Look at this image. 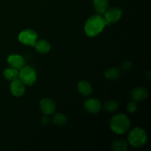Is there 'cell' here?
Instances as JSON below:
<instances>
[{
    "instance_id": "16",
    "label": "cell",
    "mask_w": 151,
    "mask_h": 151,
    "mask_svg": "<svg viewBox=\"0 0 151 151\" xmlns=\"http://www.w3.org/2000/svg\"><path fill=\"white\" fill-rule=\"evenodd\" d=\"M19 69H15V68L13 67L7 68L3 72V75L5 78V79L10 81H13V80L16 79V78H19Z\"/></svg>"
},
{
    "instance_id": "1",
    "label": "cell",
    "mask_w": 151,
    "mask_h": 151,
    "mask_svg": "<svg viewBox=\"0 0 151 151\" xmlns=\"http://www.w3.org/2000/svg\"><path fill=\"white\" fill-rule=\"evenodd\" d=\"M106 25L107 24L103 16L100 14L93 15L86 21L84 29L88 37H94L100 34Z\"/></svg>"
},
{
    "instance_id": "11",
    "label": "cell",
    "mask_w": 151,
    "mask_h": 151,
    "mask_svg": "<svg viewBox=\"0 0 151 151\" xmlns=\"http://www.w3.org/2000/svg\"><path fill=\"white\" fill-rule=\"evenodd\" d=\"M131 97L134 101H142L148 97V91L144 87H137L131 91Z\"/></svg>"
},
{
    "instance_id": "18",
    "label": "cell",
    "mask_w": 151,
    "mask_h": 151,
    "mask_svg": "<svg viewBox=\"0 0 151 151\" xmlns=\"http://www.w3.org/2000/svg\"><path fill=\"white\" fill-rule=\"evenodd\" d=\"M52 120L53 123L57 126H63L67 122V118L63 114L58 113L53 116Z\"/></svg>"
},
{
    "instance_id": "20",
    "label": "cell",
    "mask_w": 151,
    "mask_h": 151,
    "mask_svg": "<svg viewBox=\"0 0 151 151\" xmlns=\"http://www.w3.org/2000/svg\"><path fill=\"white\" fill-rule=\"evenodd\" d=\"M137 109H138V105L134 100L129 102L127 105V111L129 113H134L137 111Z\"/></svg>"
},
{
    "instance_id": "3",
    "label": "cell",
    "mask_w": 151,
    "mask_h": 151,
    "mask_svg": "<svg viewBox=\"0 0 151 151\" xmlns=\"http://www.w3.org/2000/svg\"><path fill=\"white\" fill-rule=\"evenodd\" d=\"M128 139V142L132 147H141L147 142V136L144 129L137 127L130 132Z\"/></svg>"
},
{
    "instance_id": "6",
    "label": "cell",
    "mask_w": 151,
    "mask_h": 151,
    "mask_svg": "<svg viewBox=\"0 0 151 151\" xmlns=\"http://www.w3.org/2000/svg\"><path fill=\"white\" fill-rule=\"evenodd\" d=\"M103 14H104L103 17L106 20L107 25H110L111 24L115 23L122 18V11L119 7H114L107 9Z\"/></svg>"
},
{
    "instance_id": "2",
    "label": "cell",
    "mask_w": 151,
    "mask_h": 151,
    "mask_svg": "<svg viewBox=\"0 0 151 151\" xmlns=\"http://www.w3.org/2000/svg\"><path fill=\"white\" fill-rule=\"evenodd\" d=\"M131 122L128 116L123 114H119L111 118L110 128L116 134H124L129 129Z\"/></svg>"
},
{
    "instance_id": "13",
    "label": "cell",
    "mask_w": 151,
    "mask_h": 151,
    "mask_svg": "<svg viewBox=\"0 0 151 151\" xmlns=\"http://www.w3.org/2000/svg\"><path fill=\"white\" fill-rule=\"evenodd\" d=\"M109 0H93V6L98 14H103L109 8Z\"/></svg>"
},
{
    "instance_id": "19",
    "label": "cell",
    "mask_w": 151,
    "mask_h": 151,
    "mask_svg": "<svg viewBox=\"0 0 151 151\" xmlns=\"http://www.w3.org/2000/svg\"><path fill=\"white\" fill-rule=\"evenodd\" d=\"M118 106L119 105H118L117 102L113 100H110L105 103L104 109L106 111L113 112L118 109Z\"/></svg>"
},
{
    "instance_id": "15",
    "label": "cell",
    "mask_w": 151,
    "mask_h": 151,
    "mask_svg": "<svg viewBox=\"0 0 151 151\" xmlns=\"http://www.w3.org/2000/svg\"><path fill=\"white\" fill-rule=\"evenodd\" d=\"M105 77L108 81H114L117 80L121 75L120 69L116 67L109 68L105 72Z\"/></svg>"
},
{
    "instance_id": "10",
    "label": "cell",
    "mask_w": 151,
    "mask_h": 151,
    "mask_svg": "<svg viewBox=\"0 0 151 151\" xmlns=\"http://www.w3.org/2000/svg\"><path fill=\"white\" fill-rule=\"evenodd\" d=\"M101 103L100 100L94 98L87 100L84 103V109L87 112L91 114H97L101 109Z\"/></svg>"
},
{
    "instance_id": "21",
    "label": "cell",
    "mask_w": 151,
    "mask_h": 151,
    "mask_svg": "<svg viewBox=\"0 0 151 151\" xmlns=\"http://www.w3.org/2000/svg\"><path fill=\"white\" fill-rule=\"evenodd\" d=\"M133 66L132 62L130 61V60H125L121 65V68H122V70L124 71H129L131 70V68Z\"/></svg>"
},
{
    "instance_id": "4",
    "label": "cell",
    "mask_w": 151,
    "mask_h": 151,
    "mask_svg": "<svg viewBox=\"0 0 151 151\" xmlns=\"http://www.w3.org/2000/svg\"><path fill=\"white\" fill-rule=\"evenodd\" d=\"M19 78L24 85L32 86L36 81V72L33 68L29 66H24L19 71Z\"/></svg>"
},
{
    "instance_id": "22",
    "label": "cell",
    "mask_w": 151,
    "mask_h": 151,
    "mask_svg": "<svg viewBox=\"0 0 151 151\" xmlns=\"http://www.w3.org/2000/svg\"><path fill=\"white\" fill-rule=\"evenodd\" d=\"M50 117L48 116V115H46L44 114V116L41 118V123H42L43 125L46 126V125H48L50 123Z\"/></svg>"
},
{
    "instance_id": "5",
    "label": "cell",
    "mask_w": 151,
    "mask_h": 151,
    "mask_svg": "<svg viewBox=\"0 0 151 151\" xmlns=\"http://www.w3.org/2000/svg\"><path fill=\"white\" fill-rule=\"evenodd\" d=\"M37 40H38V35L33 29H24L22 31L19 35V41L24 45L34 47Z\"/></svg>"
},
{
    "instance_id": "8",
    "label": "cell",
    "mask_w": 151,
    "mask_h": 151,
    "mask_svg": "<svg viewBox=\"0 0 151 151\" xmlns=\"http://www.w3.org/2000/svg\"><path fill=\"white\" fill-rule=\"evenodd\" d=\"M7 63L10 67L20 70L26 64V60L22 56L18 54H11L7 58Z\"/></svg>"
},
{
    "instance_id": "7",
    "label": "cell",
    "mask_w": 151,
    "mask_h": 151,
    "mask_svg": "<svg viewBox=\"0 0 151 151\" xmlns=\"http://www.w3.org/2000/svg\"><path fill=\"white\" fill-rule=\"evenodd\" d=\"M10 89L13 95L16 97H21L24 94L26 88L25 85L21 81V80L19 78H16L11 81Z\"/></svg>"
},
{
    "instance_id": "14",
    "label": "cell",
    "mask_w": 151,
    "mask_h": 151,
    "mask_svg": "<svg viewBox=\"0 0 151 151\" xmlns=\"http://www.w3.org/2000/svg\"><path fill=\"white\" fill-rule=\"evenodd\" d=\"M78 90L80 94L83 96H88L92 92V86L86 81H81L78 84Z\"/></svg>"
},
{
    "instance_id": "12",
    "label": "cell",
    "mask_w": 151,
    "mask_h": 151,
    "mask_svg": "<svg viewBox=\"0 0 151 151\" xmlns=\"http://www.w3.org/2000/svg\"><path fill=\"white\" fill-rule=\"evenodd\" d=\"M34 47H35L36 51L41 54H46V53L49 52L51 49V45L50 43L44 39H41L39 41L37 40Z\"/></svg>"
},
{
    "instance_id": "17",
    "label": "cell",
    "mask_w": 151,
    "mask_h": 151,
    "mask_svg": "<svg viewBox=\"0 0 151 151\" xmlns=\"http://www.w3.org/2000/svg\"><path fill=\"white\" fill-rule=\"evenodd\" d=\"M112 149L114 151H125L128 149V143L121 139L114 140L112 143Z\"/></svg>"
},
{
    "instance_id": "9",
    "label": "cell",
    "mask_w": 151,
    "mask_h": 151,
    "mask_svg": "<svg viewBox=\"0 0 151 151\" xmlns=\"http://www.w3.org/2000/svg\"><path fill=\"white\" fill-rule=\"evenodd\" d=\"M40 109L44 114L50 115L55 111L56 105L50 98H44L40 102Z\"/></svg>"
}]
</instances>
